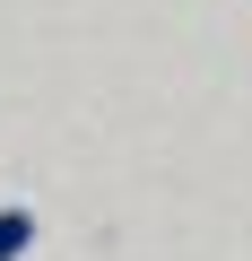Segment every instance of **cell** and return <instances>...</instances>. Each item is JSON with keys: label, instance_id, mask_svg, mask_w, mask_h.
I'll return each instance as SVG.
<instances>
[{"label": "cell", "instance_id": "1", "mask_svg": "<svg viewBox=\"0 0 252 261\" xmlns=\"http://www.w3.org/2000/svg\"><path fill=\"white\" fill-rule=\"evenodd\" d=\"M26 244H35V218L26 209H0V261H18Z\"/></svg>", "mask_w": 252, "mask_h": 261}]
</instances>
